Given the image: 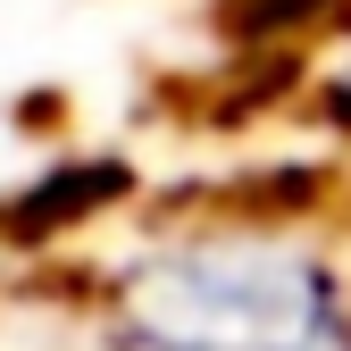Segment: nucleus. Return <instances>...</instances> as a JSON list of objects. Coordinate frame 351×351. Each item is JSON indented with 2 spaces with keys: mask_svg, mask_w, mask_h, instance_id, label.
I'll return each mask as SVG.
<instances>
[{
  "mask_svg": "<svg viewBox=\"0 0 351 351\" xmlns=\"http://www.w3.org/2000/svg\"><path fill=\"white\" fill-rule=\"evenodd\" d=\"M125 351H351V301L276 234H193L117 285Z\"/></svg>",
  "mask_w": 351,
  "mask_h": 351,
  "instance_id": "nucleus-1",
  "label": "nucleus"
}]
</instances>
